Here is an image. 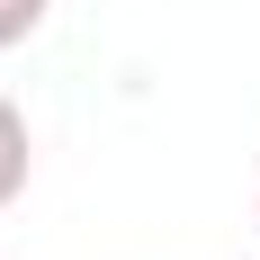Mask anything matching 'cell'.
Instances as JSON below:
<instances>
[{
  "instance_id": "6da1fadb",
  "label": "cell",
  "mask_w": 260,
  "mask_h": 260,
  "mask_svg": "<svg viewBox=\"0 0 260 260\" xmlns=\"http://www.w3.org/2000/svg\"><path fill=\"white\" fill-rule=\"evenodd\" d=\"M27 161H36V144H27V117L9 99H0V207H18V188H27Z\"/></svg>"
},
{
  "instance_id": "7a4b0ae2",
  "label": "cell",
  "mask_w": 260,
  "mask_h": 260,
  "mask_svg": "<svg viewBox=\"0 0 260 260\" xmlns=\"http://www.w3.org/2000/svg\"><path fill=\"white\" fill-rule=\"evenodd\" d=\"M45 9H54V0H0V54H9V45H27V36L45 27Z\"/></svg>"
}]
</instances>
